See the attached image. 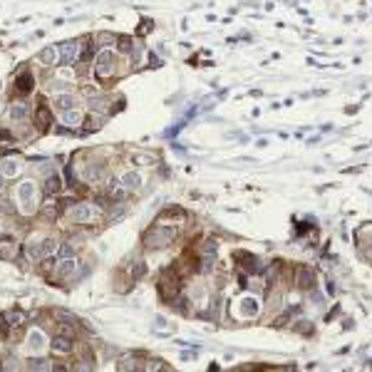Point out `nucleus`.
I'll use <instances>...</instances> for the list:
<instances>
[{
	"label": "nucleus",
	"instance_id": "f704fd0d",
	"mask_svg": "<svg viewBox=\"0 0 372 372\" xmlns=\"http://www.w3.org/2000/svg\"><path fill=\"white\" fill-rule=\"evenodd\" d=\"M211 268H214V256H203V260H201V273H211Z\"/></svg>",
	"mask_w": 372,
	"mask_h": 372
},
{
	"label": "nucleus",
	"instance_id": "79ce46f5",
	"mask_svg": "<svg viewBox=\"0 0 372 372\" xmlns=\"http://www.w3.org/2000/svg\"><path fill=\"white\" fill-rule=\"evenodd\" d=\"M0 238H3V231H0Z\"/></svg>",
	"mask_w": 372,
	"mask_h": 372
},
{
	"label": "nucleus",
	"instance_id": "9d476101",
	"mask_svg": "<svg viewBox=\"0 0 372 372\" xmlns=\"http://www.w3.org/2000/svg\"><path fill=\"white\" fill-rule=\"evenodd\" d=\"M295 283L300 290H310L315 288V273L310 268H298V278H295Z\"/></svg>",
	"mask_w": 372,
	"mask_h": 372
},
{
	"label": "nucleus",
	"instance_id": "20e7f679",
	"mask_svg": "<svg viewBox=\"0 0 372 372\" xmlns=\"http://www.w3.org/2000/svg\"><path fill=\"white\" fill-rule=\"evenodd\" d=\"M258 310H260V303H258V298H253V295H246V298L238 300V315H241L243 320L256 317Z\"/></svg>",
	"mask_w": 372,
	"mask_h": 372
},
{
	"label": "nucleus",
	"instance_id": "a211bd4d",
	"mask_svg": "<svg viewBox=\"0 0 372 372\" xmlns=\"http://www.w3.org/2000/svg\"><path fill=\"white\" fill-rule=\"evenodd\" d=\"M18 256V248H15V241H8V238H0V258L5 260H13Z\"/></svg>",
	"mask_w": 372,
	"mask_h": 372
},
{
	"label": "nucleus",
	"instance_id": "b1692460",
	"mask_svg": "<svg viewBox=\"0 0 372 372\" xmlns=\"http://www.w3.org/2000/svg\"><path fill=\"white\" fill-rule=\"evenodd\" d=\"M60 189H62V181H60V176H47V181H45V191L47 194H58Z\"/></svg>",
	"mask_w": 372,
	"mask_h": 372
},
{
	"label": "nucleus",
	"instance_id": "f257e3e1",
	"mask_svg": "<svg viewBox=\"0 0 372 372\" xmlns=\"http://www.w3.org/2000/svg\"><path fill=\"white\" fill-rule=\"evenodd\" d=\"M174 238H176V229L172 226H151V229L144 233V246L146 248H167V246H172Z\"/></svg>",
	"mask_w": 372,
	"mask_h": 372
},
{
	"label": "nucleus",
	"instance_id": "5701e85b",
	"mask_svg": "<svg viewBox=\"0 0 372 372\" xmlns=\"http://www.w3.org/2000/svg\"><path fill=\"white\" fill-rule=\"evenodd\" d=\"M75 271H77V260H72V258H65V260H62V265L58 268V276H62V278H65V276H70V273H75Z\"/></svg>",
	"mask_w": 372,
	"mask_h": 372
},
{
	"label": "nucleus",
	"instance_id": "4be33fe9",
	"mask_svg": "<svg viewBox=\"0 0 372 372\" xmlns=\"http://www.w3.org/2000/svg\"><path fill=\"white\" fill-rule=\"evenodd\" d=\"M55 248H58V243H55L52 238H45V241H40V260H42V258H47L50 253H55Z\"/></svg>",
	"mask_w": 372,
	"mask_h": 372
},
{
	"label": "nucleus",
	"instance_id": "7ed1b4c3",
	"mask_svg": "<svg viewBox=\"0 0 372 372\" xmlns=\"http://www.w3.org/2000/svg\"><path fill=\"white\" fill-rule=\"evenodd\" d=\"M18 199L23 203V214H32L37 208V189L35 181H23L18 186Z\"/></svg>",
	"mask_w": 372,
	"mask_h": 372
},
{
	"label": "nucleus",
	"instance_id": "6e6552de",
	"mask_svg": "<svg viewBox=\"0 0 372 372\" xmlns=\"http://www.w3.org/2000/svg\"><path fill=\"white\" fill-rule=\"evenodd\" d=\"M28 350L32 355H40L42 350H45V333L42 330H30L28 333Z\"/></svg>",
	"mask_w": 372,
	"mask_h": 372
},
{
	"label": "nucleus",
	"instance_id": "aec40b11",
	"mask_svg": "<svg viewBox=\"0 0 372 372\" xmlns=\"http://www.w3.org/2000/svg\"><path fill=\"white\" fill-rule=\"evenodd\" d=\"M15 85H18V92H20V94H28L30 89H32V75H30V72H23V75L15 80Z\"/></svg>",
	"mask_w": 372,
	"mask_h": 372
},
{
	"label": "nucleus",
	"instance_id": "cd10ccee",
	"mask_svg": "<svg viewBox=\"0 0 372 372\" xmlns=\"http://www.w3.org/2000/svg\"><path fill=\"white\" fill-rule=\"evenodd\" d=\"M293 330H295V333H303V335H310V333H313V323H308V320H300L298 325H293Z\"/></svg>",
	"mask_w": 372,
	"mask_h": 372
},
{
	"label": "nucleus",
	"instance_id": "ddd939ff",
	"mask_svg": "<svg viewBox=\"0 0 372 372\" xmlns=\"http://www.w3.org/2000/svg\"><path fill=\"white\" fill-rule=\"evenodd\" d=\"M60 55H62L65 62H75V58L80 55V45H77L75 40H67V42L60 45Z\"/></svg>",
	"mask_w": 372,
	"mask_h": 372
},
{
	"label": "nucleus",
	"instance_id": "393cba45",
	"mask_svg": "<svg viewBox=\"0 0 372 372\" xmlns=\"http://www.w3.org/2000/svg\"><path fill=\"white\" fill-rule=\"evenodd\" d=\"M132 162H134V164H154L156 159H154L151 154H144V151H134V154H132Z\"/></svg>",
	"mask_w": 372,
	"mask_h": 372
},
{
	"label": "nucleus",
	"instance_id": "473e14b6",
	"mask_svg": "<svg viewBox=\"0 0 372 372\" xmlns=\"http://www.w3.org/2000/svg\"><path fill=\"white\" fill-rule=\"evenodd\" d=\"M42 214H45L47 219H55V216H58V203H55V201H50V203H45V208H42Z\"/></svg>",
	"mask_w": 372,
	"mask_h": 372
},
{
	"label": "nucleus",
	"instance_id": "f8f14e48",
	"mask_svg": "<svg viewBox=\"0 0 372 372\" xmlns=\"http://www.w3.org/2000/svg\"><path fill=\"white\" fill-rule=\"evenodd\" d=\"M107 176V169H104V164H89L85 169V179L89 184H99L102 179Z\"/></svg>",
	"mask_w": 372,
	"mask_h": 372
},
{
	"label": "nucleus",
	"instance_id": "58836bf2",
	"mask_svg": "<svg viewBox=\"0 0 372 372\" xmlns=\"http://www.w3.org/2000/svg\"><path fill=\"white\" fill-rule=\"evenodd\" d=\"M151 25H154L151 20H144V23H142V28H139V35H146V32L151 30Z\"/></svg>",
	"mask_w": 372,
	"mask_h": 372
},
{
	"label": "nucleus",
	"instance_id": "2eb2a0df",
	"mask_svg": "<svg viewBox=\"0 0 372 372\" xmlns=\"http://www.w3.org/2000/svg\"><path fill=\"white\" fill-rule=\"evenodd\" d=\"M62 124H65V127H70V129L80 127V124H82V112H80V110H75V107L65 110V112H62Z\"/></svg>",
	"mask_w": 372,
	"mask_h": 372
},
{
	"label": "nucleus",
	"instance_id": "9b49d317",
	"mask_svg": "<svg viewBox=\"0 0 372 372\" xmlns=\"http://www.w3.org/2000/svg\"><path fill=\"white\" fill-rule=\"evenodd\" d=\"M23 172V164H20V159H5L3 164H0V174L5 176V179H15L18 174Z\"/></svg>",
	"mask_w": 372,
	"mask_h": 372
},
{
	"label": "nucleus",
	"instance_id": "72a5a7b5",
	"mask_svg": "<svg viewBox=\"0 0 372 372\" xmlns=\"http://www.w3.org/2000/svg\"><path fill=\"white\" fill-rule=\"evenodd\" d=\"M30 370H52V365L47 360H32L30 362Z\"/></svg>",
	"mask_w": 372,
	"mask_h": 372
},
{
	"label": "nucleus",
	"instance_id": "f03ea898",
	"mask_svg": "<svg viewBox=\"0 0 372 372\" xmlns=\"http://www.w3.org/2000/svg\"><path fill=\"white\" fill-rule=\"evenodd\" d=\"M115 67H117V58H115L112 50L97 52V60H94V72H97V77H102V80L112 77V75H115Z\"/></svg>",
	"mask_w": 372,
	"mask_h": 372
},
{
	"label": "nucleus",
	"instance_id": "39448f33",
	"mask_svg": "<svg viewBox=\"0 0 372 372\" xmlns=\"http://www.w3.org/2000/svg\"><path fill=\"white\" fill-rule=\"evenodd\" d=\"M92 216H94V208L89 203H75V206H70V221H75V224H87Z\"/></svg>",
	"mask_w": 372,
	"mask_h": 372
},
{
	"label": "nucleus",
	"instance_id": "ea45409f",
	"mask_svg": "<svg viewBox=\"0 0 372 372\" xmlns=\"http://www.w3.org/2000/svg\"><path fill=\"white\" fill-rule=\"evenodd\" d=\"M52 89H58V92H67V82H52Z\"/></svg>",
	"mask_w": 372,
	"mask_h": 372
},
{
	"label": "nucleus",
	"instance_id": "412c9836",
	"mask_svg": "<svg viewBox=\"0 0 372 372\" xmlns=\"http://www.w3.org/2000/svg\"><path fill=\"white\" fill-rule=\"evenodd\" d=\"M40 60H42V65H55L60 60V50L55 47H45L42 52H40Z\"/></svg>",
	"mask_w": 372,
	"mask_h": 372
},
{
	"label": "nucleus",
	"instance_id": "423d86ee",
	"mask_svg": "<svg viewBox=\"0 0 372 372\" xmlns=\"http://www.w3.org/2000/svg\"><path fill=\"white\" fill-rule=\"evenodd\" d=\"M233 260H241V265H243L248 273H260V271H263L260 260H258L256 256H251L248 251H233Z\"/></svg>",
	"mask_w": 372,
	"mask_h": 372
},
{
	"label": "nucleus",
	"instance_id": "a878e982",
	"mask_svg": "<svg viewBox=\"0 0 372 372\" xmlns=\"http://www.w3.org/2000/svg\"><path fill=\"white\" fill-rule=\"evenodd\" d=\"M144 273H146L144 263H142V260H134V263H132V268H129V276H132V278H142Z\"/></svg>",
	"mask_w": 372,
	"mask_h": 372
},
{
	"label": "nucleus",
	"instance_id": "7c9ffc66",
	"mask_svg": "<svg viewBox=\"0 0 372 372\" xmlns=\"http://www.w3.org/2000/svg\"><path fill=\"white\" fill-rule=\"evenodd\" d=\"M119 370H139V365H137V360H132V357H124L119 365H117Z\"/></svg>",
	"mask_w": 372,
	"mask_h": 372
},
{
	"label": "nucleus",
	"instance_id": "1a4fd4ad",
	"mask_svg": "<svg viewBox=\"0 0 372 372\" xmlns=\"http://www.w3.org/2000/svg\"><path fill=\"white\" fill-rule=\"evenodd\" d=\"M52 350H55V352H60V355H70V352L75 350L72 338H70V335H62V333H60V335H55V338H52Z\"/></svg>",
	"mask_w": 372,
	"mask_h": 372
},
{
	"label": "nucleus",
	"instance_id": "4c0bfd02",
	"mask_svg": "<svg viewBox=\"0 0 372 372\" xmlns=\"http://www.w3.org/2000/svg\"><path fill=\"white\" fill-rule=\"evenodd\" d=\"M13 367L18 370V360H13V357H8V360H5V365H3V370H13Z\"/></svg>",
	"mask_w": 372,
	"mask_h": 372
},
{
	"label": "nucleus",
	"instance_id": "e433bc0d",
	"mask_svg": "<svg viewBox=\"0 0 372 372\" xmlns=\"http://www.w3.org/2000/svg\"><path fill=\"white\" fill-rule=\"evenodd\" d=\"M72 253H75V246L72 243H62L60 246V258H70Z\"/></svg>",
	"mask_w": 372,
	"mask_h": 372
},
{
	"label": "nucleus",
	"instance_id": "dca6fc26",
	"mask_svg": "<svg viewBox=\"0 0 372 372\" xmlns=\"http://www.w3.org/2000/svg\"><path fill=\"white\" fill-rule=\"evenodd\" d=\"M119 181H122V186H124L127 191H137V189L142 186V176H139L137 172H127Z\"/></svg>",
	"mask_w": 372,
	"mask_h": 372
},
{
	"label": "nucleus",
	"instance_id": "a19ab883",
	"mask_svg": "<svg viewBox=\"0 0 372 372\" xmlns=\"http://www.w3.org/2000/svg\"><path fill=\"white\" fill-rule=\"evenodd\" d=\"M149 62H151V67H162V60L156 58V55H151V58H149Z\"/></svg>",
	"mask_w": 372,
	"mask_h": 372
},
{
	"label": "nucleus",
	"instance_id": "0eeeda50",
	"mask_svg": "<svg viewBox=\"0 0 372 372\" xmlns=\"http://www.w3.org/2000/svg\"><path fill=\"white\" fill-rule=\"evenodd\" d=\"M176 293H179V281H176V278H169V276H164V278L159 281V295H162L164 300H174Z\"/></svg>",
	"mask_w": 372,
	"mask_h": 372
},
{
	"label": "nucleus",
	"instance_id": "c85d7f7f",
	"mask_svg": "<svg viewBox=\"0 0 372 372\" xmlns=\"http://www.w3.org/2000/svg\"><path fill=\"white\" fill-rule=\"evenodd\" d=\"M201 256H216V241H203Z\"/></svg>",
	"mask_w": 372,
	"mask_h": 372
},
{
	"label": "nucleus",
	"instance_id": "c756f323",
	"mask_svg": "<svg viewBox=\"0 0 372 372\" xmlns=\"http://www.w3.org/2000/svg\"><path fill=\"white\" fill-rule=\"evenodd\" d=\"M104 104H107V99H102V97H92V99H89V110H92V112H94V110L102 112Z\"/></svg>",
	"mask_w": 372,
	"mask_h": 372
},
{
	"label": "nucleus",
	"instance_id": "bb28decb",
	"mask_svg": "<svg viewBox=\"0 0 372 372\" xmlns=\"http://www.w3.org/2000/svg\"><path fill=\"white\" fill-rule=\"evenodd\" d=\"M117 42H119V52H132V37L129 35L117 37Z\"/></svg>",
	"mask_w": 372,
	"mask_h": 372
},
{
	"label": "nucleus",
	"instance_id": "c9c22d12",
	"mask_svg": "<svg viewBox=\"0 0 372 372\" xmlns=\"http://www.w3.org/2000/svg\"><path fill=\"white\" fill-rule=\"evenodd\" d=\"M94 42H99V45H110V42H117V37L115 35H110V32H102V35H97Z\"/></svg>",
	"mask_w": 372,
	"mask_h": 372
},
{
	"label": "nucleus",
	"instance_id": "4468645a",
	"mask_svg": "<svg viewBox=\"0 0 372 372\" xmlns=\"http://www.w3.org/2000/svg\"><path fill=\"white\" fill-rule=\"evenodd\" d=\"M70 107H75V97H72L70 92H60V94L52 97V110L65 112V110H70Z\"/></svg>",
	"mask_w": 372,
	"mask_h": 372
},
{
	"label": "nucleus",
	"instance_id": "f3484780",
	"mask_svg": "<svg viewBox=\"0 0 372 372\" xmlns=\"http://www.w3.org/2000/svg\"><path fill=\"white\" fill-rule=\"evenodd\" d=\"M28 115H30V107L25 102H13V104H10V117H13L15 122H25Z\"/></svg>",
	"mask_w": 372,
	"mask_h": 372
},
{
	"label": "nucleus",
	"instance_id": "6ab92c4d",
	"mask_svg": "<svg viewBox=\"0 0 372 372\" xmlns=\"http://www.w3.org/2000/svg\"><path fill=\"white\" fill-rule=\"evenodd\" d=\"M3 320H5V325H10V328H20V325L25 323V315L20 313V310H5V313H3Z\"/></svg>",
	"mask_w": 372,
	"mask_h": 372
},
{
	"label": "nucleus",
	"instance_id": "2f4dec72",
	"mask_svg": "<svg viewBox=\"0 0 372 372\" xmlns=\"http://www.w3.org/2000/svg\"><path fill=\"white\" fill-rule=\"evenodd\" d=\"M37 119H40V127H47L50 124V110L47 107H40L37 110Z\"/></svg>",
	"mask_w": 372,
	"mask_h": 372
}]
</instances>
